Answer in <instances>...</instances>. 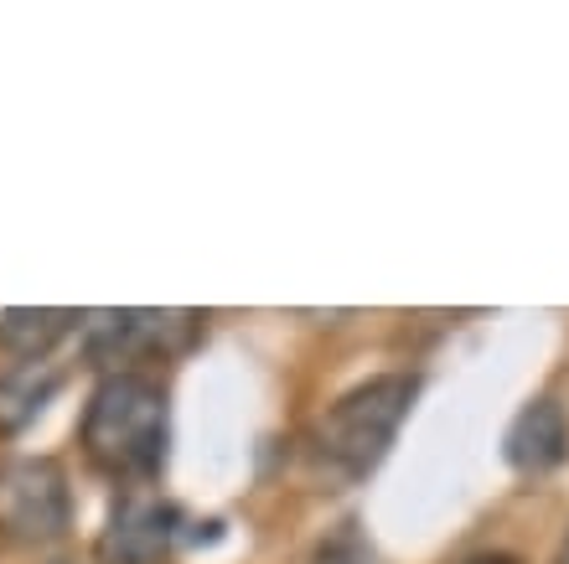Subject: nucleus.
<instances>
[{"label":"nucleus","instance_id":"f257e3e1","mask_svg":"<svg viewBox=\"0 0 569 564\" xmlns=\"http://www.w3.org/2000/svg\"><path fill=\"white\" fill-rule=\"evenodd\" d=\"M171 415H166V388L146 373H109L89 394L83 409V451L99 472L140 482L166 466Z\"/></svg>","mask_w":569,"mask_h":564},{"label":"nucleus","instance_id":"f03ea898","mask_svg":"<svg viewBox=\"0 0 569 564\" xmlns=\"http://www.w3.org/2000/svg\"><path fill=\"white\" fill-rule=\"evenodd\" d=\"M415 394H420V384L405 378V373H383V378L347 388L342 399L321 415V425H316L321 461H331L342 476H368L378 461L389 456L393 435L409 419Z\"/></svg>","mask_w":569,"mask_h":564},{"label":"nucleus","instance_id":"7ed1b4c3","mask_svg":"<svg viewBox=\"0 0 569 564\" xmlns=\"http://www.w3.org/2000/svg\"><path fill=\"white\" fill-rule=\"evenodd\" d=\"M73 523V497L58 461L27 456L0 476V528L21 544H52Z\"/></svg>","mask_w":569,"mask_h":564},{"label":"nucleus","instance_id":"20e7f679","mask_svg":"<svg viewBox=\"0 0 569 564\" xmlns=\"http://www.w3.org/2000/svg\"><path fill=\"white\" fill-rule=\"evenodd\" d=\"M197 311H99L89 321L93 357H130V353H181L197 337Z\"/></svg>","mask_w":569,"mask_h":564},{"label":"nucleus","instance_id":"39448f33","mask_svg":"<svg viewBox=\"0 0 569 564\" xmlns=\"http://www.w3.org/2000/svg\"><path fill=\"white\" fill-rule=\"evenodd\" d=\"M177 507L161 497H124L99 538V560L104 564H156L171 538H177Z\"/></svg>","mask_w":569,"mask_h":564},{"label":"nucleus","instance_id":"423d86ee","mask_svg":"<svg viewBox=\"0 0 569 564\" xmlns=\"http://www.w3.org/2000/svg\"><path fill=\"white\" fill-rule=\"evenodd\" d=\"M565 446H569V425L555 399H533L508 425V461L518 472H549V466L565 461Z\"/></svg>","mask_w":569,"mask_h":564},{"label":"nucleus","instance_id":"0eeeda50","mask_svg":"<svg viewBox=\"0 0 569 564\" xmlns=\"http://www.w3.org/2000/svg\"><path fill=\"white\" fill-rule=\"evenodd\" d=\"M62 384V368L58 363H47V357H27V363H16L6 378H0V431L11 435L21 425L42 415V404L58 394Z\"/></svg>","mask_w":569,"mask_h":564},{"label":"nucleus","instance_id":"6e6552de","mask_svg":"<svg viewBox=\"0 0 569 564\" xmlns=\"http://www.w3.org/2000/svg\"><path fill=\"white\" fill-rule=\"evenodd\" d=\"M78 311H6L0 316V347H11L21 357H47V347L68 337Z\"/></svg>","mask_w":569,"mask_h":564},{"label":"nucleus","instance_id":"1a4fd4ad","mask_svg":"<svg viewBox=\"0 0 569 564\" xmlns=\"http://www.w3.org/2000/svg\"><path fill=\"white\" fill-rule=\"evenodd\" d=\"M311 564H383V560H378L373 544H368V538H362L358 528L347 523L342 534H331L327 544H321V550L311 554Z\"/></svg>","mask_w":569,"mask_h":564},{"label":"nucleus","instance_id":"9d476101","mask_svg":"<svg viewBox=\"0 0 569 564\" xmlns=\"http://www.w3.org/2000/svg\"><path fill=\"white\" fill-rule=\"evenodd\" d=\"M555 564H569V538H565V550H559V560Z\"/></svg>","mask_w":569,"mask_h":564}]
</instances>
